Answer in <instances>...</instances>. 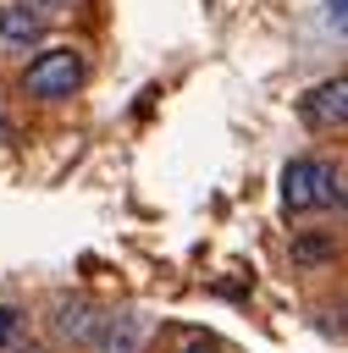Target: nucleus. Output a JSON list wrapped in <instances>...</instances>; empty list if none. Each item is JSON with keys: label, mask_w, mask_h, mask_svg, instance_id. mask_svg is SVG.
I'll return each instance as SVG.
<instances>
[{"label": "nucleus", "mask_w": 348, "mask_h": 353, "mask_svg": "<svg viewBox=\"0 0 348 353\" xmlns=\"http://www.w3.org/2000/svg\"><path fill=\"white\" fill-rule=\"evenodd\" d=\"M337 171L315 154H298L282 165V210L287 215H315V210H331L337 204Z\"/></svg>", "instance_id": "obj_1"}, {"label": "nucleus", "mask_w": 348, "mask_h": 353, "mask_svg": "<svg viewBox=\"0 0 348 353\" xmlns=\"http://www.w3.org/2000/svg\"><path fill=\"white\" fill-rule=\"evenodd\" d=\"M83 50H72V44H55V50H39L28 66H22V88L33 94V99H66V94H77L83 88Z\"/></svg>", "instance_id": "obj_2"}, {"label": "nucleus", "mask_w": 348, "mask_h": 353, "mask_svg": "<svg viewBox=\"0 0 348 353\" xmlns=\"http://www.w3.org/2000/svg\"><path fill=\"white\" fill-rule=\"evenodd\" d=\"M298 116H304V127H348V72H337V77H326V83H315L304 99H298Z\"/></svg>", "instance_id": "obj_3"}, {"label": "nucleus", "mask_w": 348, "mask_h": 353, "mask_svg": "<svg viewBox=\"0 0 348 353\" xmlns=\"http://www.w3.org/2000/svg\"><path fill=\"white\" fill-rule=\"evenodd\" d=\"M44 33V11L39 6H6V17H0V39H11V44H33Z\"/></svg>", "instance_id": "obj_4"}, {"label": "nucleus", "mask_w": 348, "mask_h": 353, "mask_svg": "<svg viewBox=\"0 0 348 353\" xmlns=\"http://www.w3.org/2000/svg\"><path fill=\"white\" fill-rule=\"evenodd\" d=\"M55 325H61V336H72V342H99V331H105V314H94L88 303H61Z\"/></svg>", "instance_id": "obj_5"}, {"label": "nucleus", "mask_w": 348, "mask_h": 353, "mask_svg": "<svg viewBox=\"0 0 348 353\" xmlns=\"http://www.w3.org/2000/svg\"><path fill=\"white\" fill-rule=\"evenodd\" d=\"M99 347H105V353H138V325H133L127 314H105Z\"/></svg>", "instance_id": "obj_6"}, {"label": "nucleus", "mask_w": 348, "mask_h": 353, "mask_svg": "<svg viewBox=\"0 0 348 353\" xmlns=\"http://www.w3.org/2000/svg\"><path fill=\"white\" fill-rule=\"evenodd\" d=\"M331 254H337V243H331V237H320V232L293 237V265H326Z\"/></svg>", "instance_id": "obj_7"}, {"label": "nucleus", "mask_w": 348, "mask_h": 353, "mask_svg": "<svg viewBox=\"0 0 348 353\" xmlns=\"http://www.w3.org/2000/svg\"><path fill=\"white\" fill-rule=\"evenodd\" d=\"M17 331H22V309H11V303H0V353L17 342Z\"/></svg>", "instance_id": "obj_8"}, {"label": "nucleus", "mask_w": 348, "mask_h": 353, "mask_svg": "<svg viewBox=\"0 0 348 353\" xmlns=\"http://www.w3.org/2000/svg\"><path fill=\"white\" fill-rule=\"evenodd\" d=\"M326 28L337 39H348V0H326Z\"/></svg>", "instance_id": "obj_9"}, {"label": "nucleus", "mask_w": 348, "mask_h": 353, "mask_svg": "<svg viewBox=\"0 0 348 353\" xmlns=\"http://www.w3.org/2000/svg\"><path fill=\"white\" fill-rule=\"evenodd\" d=\"M182 353H215V342H210V336H199V342H188Z\"/></svg>", "instance_id": "obj_10"}, {"label": "nucleus", "mask_w": 348, "mask_h": 353, "mask_svg": "<svg viewBox=\"0 0 348 353\" xmlns=\"http://www.w3.org/2000/svg\"><path fill=\"white\" fill-rule=\"evenodd\" d=\"M39 11H66V6H77V0H33Z\"/></svg>", "instance_id": "obj_11"}, {"label": "nucleus", "mask_w": 348, "mask_h": 353, "mask_svg": "<svg viewBox=\"0 0 348 353\" xmlns=\"http://www.w3.org/2000/svg\"><path fill=\"white\" fill-rule=\"evenodd\" d=\"M0 17H6V6H0Z\"/></svg>", "instance_id": "obj_12"}]
</instances>
